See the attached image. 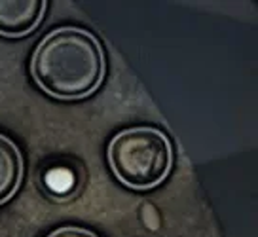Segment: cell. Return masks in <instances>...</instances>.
I'll return each instance as SVG.
<instances>
[{
  "mask_svg": "<svg viewBox=\"0 0 258 237\" xmlns=\"http://www.w3.org/2000/svg\"><path fill=\"white\" fill-rule=\"evenodd\" d=\"M106 59L95 34L80 27L48 33L31 57V76L46 95L76 101L93 95L105 80Z\"/></svg>",
  "mask_w": 258,
  "mask_h": 237,
  "instance_id": "1",
  "label": "cell"
},
{
  "mask_svg": "<svg viewBox=\"0 0 258 237\" xmlns=\"http://www.w3.org/2000/svg\"><path fill=\"white\" fill-rule=\"evenodd\" d=\"M108 164L114 177L123 186L152 190L160 186L173 169V144L158 127H129L110 140Z\"/></svg>",
  "mask_w": 258,
  "mask_h": 237,
  "instance_id": "2",
  "label": "cell"
},
{
  "mask_svg": "<svg viewBox=\"0 0 258 237\" xmlns=\"http://www.w3.org/2000/svg\"><path fill=\"white\" fill-rule=\"evenodd\" d=\"M44 0H0V36L21 38L31 34L44 19Z\"/></svg>",
  "mask_w": 258,
  "mask_h": 237,
  "instance_id": "3",
  "label": "cell"
},
{
  "mask_svg": "<svg viewBox=\"0 0 258 237\" xmlns=\"http://www.w3.org/2000/svg\"><path fill=\"white\" fill-rule=\"evenodd\" d=\"M23 155L12 139L0 133V205L16 196L23 180Z\"/></svg>",
  "mask_w": 258,
  "mask_h": 237,
  "instance_id": "4",
  "label": "cell"
},
{
  "mask_svg": "<svg viewBox=\"0 0 258 237\" xmlns=\"http://www.w3.org/2000/svg\"><path fill=\"white\" fill-rule=\"evenodd\" d=\"M46 237H97L93 231H89L86 228H76V226H64V228H59L55 231H51L49 235Z\"/></svg>",
  "mask_w": 258,
  "mask_h": 237,
  "instance_id": "5",
  "label": "cell"
}]
</instances>
